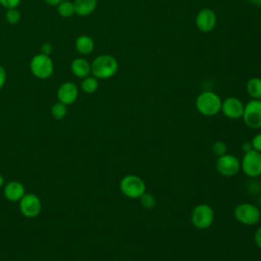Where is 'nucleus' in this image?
I'll return each instance as SVG.
<instances>
[{
	"instance_id": "nucleus-26",
	"label": "nucleus",
	"mask_w": 261,
	"mask_h": 261,
	"mask_svg": "<svg viewBox=\"0 0 261 261\" xmlns=\"http://www.w3.org/2000/svg\"><path fill=\"white\" fill-rule=\"evenodd\" d=\"M251 143H252L253 149L261 153V132L253 137V139L251 140Z\"/></svg>"
},
{
	"instance_id": "nucleus-20",
	"label": "nucleus",
	"mask_w": 261,
	"mask_h": 261,
	"mask_svg": "<svg viewBox=\"0 0 261 261\" xmlns=\"http://www.w3.org/2000/svg\"><path fill=\"white\" fill-rule=\"evenodd\" d=\"M57 12L63 18L71 17L73 14H75L73 2L69 0H63L57 5Z\"/></svg>"
},
{
	"instance_id": "nucleus-27",
	"label": "nucleus",
	"mask_w": 261,
	"mask_h": 261,
	"mask_svg": "<svg viewBox=\"0 0 261 261\" xmlns=\"http://www.w3.org/2000/svg\"><path fill=\"white\" fill-rule=\"evenodd\" d=\"M6 81H7L6 70L2 65H0V90L5 86Z\"/></svg>"
},
{
	"instance_id": "nucleus-4",
	"label": "nucleus",
	"mask_w": 261,
	"mask_h": 261,
	"mask_svg": "<svg viewBox=\"0 0 261 261\" xmlns=\"http://www.w3.org/2000/svg\"><path fill=\"white\" fill-rule=\"evenodd\" d=\"M120 192L129 199H139L146 192L144 179L136 174L124 175L119 181Z\"/></svg>"
},
{
	"instance_id": "nucleus-2",
	"label": "nucleus",
	"mask_w": 261,
	"mask_h": 261,
	"mask_svg": "<svg viewBox=\"0 0 261 261\" xmlns=\"http://www.w3.org/2000/svg\"><path fill=\"white\" fill-rule=\"evenodd\" d=\"M222 100L212 91H203L195 101V106L198 112L204 116H214L221 111Z\"/></svg>"
},
{
	"instance_id": "nucleus-8",
	"label": "nucleus",
	"mask_w": 261,
	"mask_h": 261,
	"mask_svg": "<svg viewBox=\"0 0 261 261\" xmlns=\"http://www.w3.org/2000/svg\"><path fill=\"white\" fill-rule=\"evenodd\" d=\"M242 118L248 127L253 129L261 128V100L251 99L247 102Z\"/></svg>"
},
{
	"instance_id": "nucleus-30",
	"label": "nucleus",
	"mask_w": 261,
	"mask_h": 261,
	"mask_svg": "<svg viewBox=\"0 0 261 261\" xmlns=\"http://www.w3.org/2000/svg\"><path fill=\"white\" fill-rule=\"evenodd\" d=\"M241 149H242V151H243L244 153H246V152H249V151L253 150V146H252L251 141H250V142H249V141H245V142H243V143H242V145H241Z\"/></svg>"
},
{
	"instance_id": "nucleus-28",
	"label": "nucleus",
	"mask_w": 261,
	"mask_h": 261,
	"mask_svg": "<svg viewBox=\"0 0 261 261\" xmlns=\"http://www.w3.org/2000/svg\"><path fill=\"white\" fill-rule=\"evenodd\" d=\"M52 50H53V48H52V45H51V44H49V43H44V44L41 46V52H40V53L50 56V54L52 53Z\"/></svg>"
},
{
	"instance_id": "nucleus-35",
	"label": "nucleus",
	"mask_w": 261,
	"mask_h": 261,
	"mask_svg": "<svg viewBox=\"0 0 261 261\" xmlns=\"http://www.w3.org/2000/svg\"><path fill=\"white\" fill-rule=\"evenodd\" d=\"M260 194H261V187H260Z\"/></svg>"
},
{
	"instance_id": "nucleus-34",
	"label": "nucleus",
	"mask_w": 261,
	"mask_h": 261,
	"mask_svg": "<svg viewBox=\"0 0 261 261\" xmlns=\"http://www.w3.org/2000/svg\"><path fill=\"white\" fill-rule=\"evenodd\" d=\"M259 222H260V223H261V216H260V221H259Z\"/></svg>"
},
{
	"instance_id": "nucleus-1",
	"label": "nucleus",
	"mask_w": 261,
	"mask_h": 261,
	"mask_svg": "<svg viewBox=\"0 0 261 261\" xmlns=\"http://www.w3.org/2000/svg\"><path fill=\"white\" fill-rule=\"evenodd\" d=\"M118 61L109 54L97 56L91 63V74L98 80H107L114 76L118 71Z\"/></svg>"
},
{
	"instance_id": "nucleus-5",
	"label": "nucleus",
	"mask_w": 261,
	"mask_h": 261,
	"mask_svg": "<svg viewBox=\"0 0 261 261\" xmlns=\"http://www.w3.org/2000/svg\"><path fill=\"white\" fill-rule=\"evenodd\" d=\"M233 215L244 225H255L260 221L261 211L255 204L244 202L236 206Z\"/></svg>"
},
{
	"instance_id": "nucleus-16",
	"label": "nucleus",
	"mask_w": 261,
	"mask_h": 261,
	"mask_svg": "<svg viewBox=\"0 0 261 261\" xmlns=\"http://www.w3.org/2000/svg\"><path fill=\"white\" fill-rule=\"evenodd\" d=\"M74 12L79 16H88L97 8L98 0H73Z\"/></svg>"
},
{
	"instance_id": "nucleus-13",
	"label": "nucleus",
	"mask_w": 261,
	"mask_h": 261,
	"mask_svg": "<svg viewBox=\"0 0 261 261\" xmlns=\"http://www.w3.org/2000/svg\"><path fill=\"white\" fill-rule=\"evenodd\" d=\"M79 97V89L75 84L72 82H64L62 83L58 90H57V98L58 101L65 104V105H70Z\"/></svg>"
},
{
	"instance_id": "nucleus-22",
	"label": "nucleus",
	"mask_w": 261,
	"mask_h": 261,
	"mask_svg": "<svg viewBox=\"0 0 261 261\" xmlns=\"http://www.w3.org/2000/svg\"><path fill=\"white\" fill-rule=\"evenodd\" d=\"M141 205L146 209H154L157 205L156 198L151 193H148L147 191L139 198Z\"/></svg>"
},
{
	"instance_id": "nucleus-33",
	"label": "nucleus",
	"mask_w": 261,
	"mask_h": 261,
	"mask_svg": "<svg viewBox=\"0 0 261 261\" xmlns=\"http://www.w3.org/2000/svg\"><path fill=\"white\" fill-rule=\"evenodd\" d=\"M3 184H4V177L0 174V188L3 186Z\"/></svg>"
},
{
	"instance_id": "nucleus-17",
	"label": "nucleus",
	"mask_w": 261,
	"mask_h": 261,
	"mask_svg": "<svg viewBox=\"0 0 261 261\" xmlns=\"http://www.w3.org/2000/svg\"><path fill=\"white\" fill-rule=\"evenodd\" d=\"M76 51L81 55H89L94 51L95 42L92 37L88 35H80L74 42Z\"/></svg>"
},
{
	"instance_id": "nucleus-14",
	"label": "nucleus",
	"mask_w": 261,
	"mask_h": 261,
	"mask_svg": "<svg viewBox=\"0 0 261 261\" xmlns=\"http://www.w3.org/2000/svg\"><path fill=\"white\" fill-rule=\"evenodd\" d=\"M69 67L71 73L79 79L83 80L91 74V63L84 57L74 58Z\"/></svg>"
},
{
	"instance_id": "nucleus-24",
	"label": "nucleus",
	"mask_w": 261,
	"mask_h": 261,
	"mask_svg": "<svg viewBox=\"0 0 261 261\" xmlns=\"http://www.w3.org/2000/svg\"><path fill=\"white\" fill-rule=\"evenodd\" d=\"M212 152L217 157L227 153V146L223 141H216L212 145Z\"/></svg>"
},
{
	"instance_id": "nucleus-7",
	"label": "nucleus",
	"mask_w": 261,
	"mask_h": 261,
	"mask_svg": "<svg viewBox=\"0 0 261 261\" xmlns=\"http://www.w3.org/2000/svg\"><path fill=\"white\" fill-rule=\"evenodd\" d=\"M241 169L251 178H256L261 175V153L254 149L244 153L241 160Z\"/></svg>"
},
{
	"instance_id": "nucleus-31",
	"label": "nucleus",
	"mask_w": 261,
	"mask_h": 261,
	"mask_svg": "<svg viewBox=\"0 0 261 261\" xmlns=\"http://www.w3.org/2000/svg\"><path fill=\"white\" fill-rule=\"evenodd\" d=\"M48 5H51V6H57L60 2H62L63 0H44Z\"/></svg>"
},
{
	"instance_id": "nucleus-3",
	"label": "nucleus",
	"mask_w": 261,
	"mask_h": 261,
	"mask_svg": "<svg viewBox=\"0 0 261 261\" xmlns=\"http://www.w3.org/2000/svg\"><path fill=\"white\" fill-rule=\"evenodd\" d=\"M30 70L37 79L46 80L54 72V62L49 55L38 53L30 61Z\"/></svg>"
},
{
	"instance_id": "nucleus-15",
	"label": "nucleus",
	"mask_w": 261,
	"mask_h": 261,
	"mask_svg": "<svg viewBox=\"0 0 261 261\" xmlns=\"http://www.w3.org/2000/svg\"><path fill=\"white\" fill-rule=\"evenodd\" d=\"M24 194H25V190L23 185L16 180L9 181L4 188V196L7 200L11 202L19 201Z\"/></svg>"
},
{
	"instance_id": "nucleus-32",
	"label": "nucleus",
	"mask_w": 261,
	"mask_h": 261,
	"mask_svg": "<svg viewBox=\"0 0 261 261\" xmlns=\"http://www.w3.org/2000/svg\"><path fill=\"white\" fill-rule=\"evenodd\" d=\"M250 3H252L253 5H256V6H261V0H249Z\"/></svg>"
},
{
	"instance_id": "nucleus-25",
	"label": "nucleus",
	"mask_w": 261,
	"mask_h": 261,
	"mask_svg": "<svg viewBox=\"0 0 261 261\" xmlns=\"http://www.w3.org/2000/svg\"><path fill=\"white\" fill-rule=\"evenodd\" d=\"M21 0H0V5L5 9L17 8L20 4Z\"/></svg>"
},
{
	"instance_id": "nucleus-12",
	"label": "nucleus",
	"mask_w": 261,
	"mask_h": 261,
	"mask_svg": "<svg viewBox=\"0 0 261 261\" xmlns=\"http://www.w3.org/2000/svg\"><path fill=\"white\" fill-rule=\"evenodd\" d=\"M245 104L237 97H227L221 103V112L229 119L242 118Z\"/></svg>"
},
{
	"instance_id": "nucleus-9",
	"label": "nucleus",
	"mask_w": 261,
	"mask_h": 261,
	"mask_svg": "<svg viewBox=\"0 0 261 261\" xmlns=\"http://www.w3.org/2000/svg\"><path fill=\"white\" fill-rule=\"evenodd\" d=\"M215 167L218 173L223 176L231 177L236 175L241 169V161L239 158L232 154L225 153L217 157L215 162Z\"/></svg>"
},
{
	"instance_id": "nucleus-19",
	"label": "nucleus",
	"mask_w": 261,
	"mask_h": 261,
	"mask_svg": "<svg viewBox=\"0 0 261 261\" xmlns=\"http://www.w3.org/2000/svg\"><path fill=\"white\" fill-rule=\"evenodd\" d=\"M99 80L93 75H89L83 79L81 83V89L86 94H93L98 90L99 87Z\"/></svg>"
},
{
	"instance_id": "nucleus-21",
	"label": "nucleus",
	"mask_w": 261,
	"mask_h": 261,
	"mask_svg": "<svg viewBox=\"0 0 261 261\" xmlns=\"http://www.w3.org/2000/svg\"><path fill=\"white\" fill-rule=\"evenodd\" d=\"M67 105L61 103V102H56L52 105L51 107V115L55 118V119H62L66 113H67Z\"/></svg>"
},
{
	"instance_id": "nucleus-18",
	"label": "nucleus",
	"mask_w": 261,
	"mask_h": 261,
	"mask_svg": "<svg viewBox=\"0 0 261 261\" xmlns=\"http://www.w3.org/2000/svg\"><path fill=\"white\" fill-rule=\"evenodd\" d=\"M246 91L252 99L261 100V79L251 77L246 84Z\"/></svg>"
},
{
	"instance_id": "nucleus-23",
	"label": "nucleus",
	"mask_w": 261,
	"mask_h": 261,
	"mask_svg": "<svg viewBox=\"0 0 261 261\" xmlns=\"http://www.w3.org/2000/svg\"><path fill=\"white\" fill-rule=\"evenodd\" d=\"M21 18V14L17 8H10L6 9L5 12V19L10 24H16L19 22Z\"/></svg>"
},
{
	"instance_id": "nucleus-6",
	"label": "nucleus",
	"mask_w": 261,
	"mask_h": 261,
	"mask_svg": "<svg viewBox=\"0 0 261 261\" xmlns=\"http://www.w3.org/2000/svg\"><path fill=\"white\" fill-rule=\"evenodd\" d=\"M192 224L199 229L209 228L214 221V210L213 208L205 203L198 204L191 212Z\"/></svg>"
},
{
	"instance_id": "nucleus-10",
	"label": "nucleus",
	"mask_w": 261,
	"mask_h": 261,
	"mask_svg": "<svg viewBox=\"0 0 261 261\" xmlns=\"http://www.w3.org/2000/svg\"><path fill=\"white\" fill-rule=\"evenodd\" d=\"M42 204L39 197L35 194H24L19 200V209L22 215L29 218H33L39 215L41 212Z\"/></svg>"
},
{
	"instance_id": "nucleus-11",
	"label": "nucleus",
	"mask_w": 261,
	"mask_h": 261,
	"mask_svg": "<svg viewBox=\"0 0 261 261\" xmlns=\"http://www.w3.org/2000/svg\"><path fill=\"white\" fill-rule=\"evenodd\" d=\"M196 27L202 33H210L217 24V15L214 10L210 8L201 9L195 18Z\"/></svg>"
},
{
	"instance_id": "nucleus-29",
	"label": "nucleus",
	"mask_w": 261,
	"mask_h": 261,
	"mask_svg": "<svg viewBox=\"0 0 261 261\" xmlns=\"http://www.w3.org/2000/svg\"><path fill=\"white\" fill-rule=\"evenodd\" d=\"M254 242L256 246L261 250V226L258 227L254 233Z\"/></svg>"
}]
</instances>
